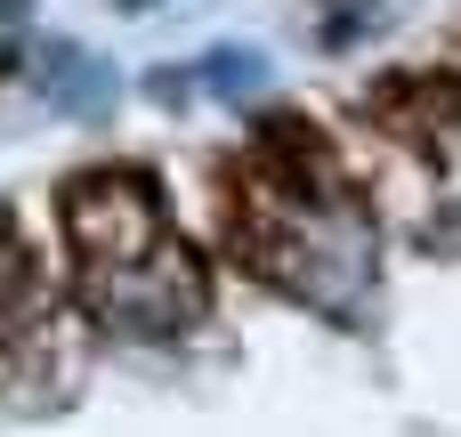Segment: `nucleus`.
I'll use <instances>...</instances> for the list:
<instances>
[{"label": "nucleus", "instance_id": "nucleus-1", "mask_svg": "<svg viewBox=\"0 0 461 437\" xmlns=\"http://www.w3.org/2000/svg\"><path fill=\"white\" fill-rule=\"evenodd\" d=\"M97 316L130 341H178L194 316H203V276L186 251H154V259H130L113 276H97Z\"/></svg>", "mask_w": 461, "mask_h": 437}, {"label": "nucleus", "instance_id": "nucleus-2", "mask_svg": "<svg viewBox=\"0 0 461 437\" xmlns=\"http://www.w3.org/2000/svg\"><path fill=\"white\" fill-rule=\"evenodd\" d=\"M65 219H73V243H81L89 259H105V251H113V268H130V259L162 251L154 187H146L138 170H97V178H81V187H73V203H65Z\"/></svg>", "mask_w": 461, "mask_h": 437}]
</instances>
